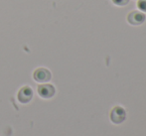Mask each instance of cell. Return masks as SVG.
<instances>
[{"instance_id":"7","label":"cell","mask_w":146,"mask_h":136,"mask_svg":"<svg viewBox=\"0 0 146 136\" xmlns=\"http://www.w3.org/2000/svg\"><path fill=\"white\" fill-rule=\"evenodd\" d=\"M113 4H115L116 6H124L129 2V0H112Z\"/></svg>"},{"instance_id":"5","label":"cell","mask_w":146,"mask_h":136,"mask_svg":"<svg viewBox=\"0 0 146 136\" xmlns=\"http://www.w3.org/2000/svg\"><path fill=\"white\" fill-rule=\"evenodd\" d=\"M127 21L131 25H140L145 21V15L140 11H131L127 16Z\"/></svg>"},{"instance_id":"3","label":"cell","mask_w":146,"mask_h":136,"mask_svg":"<svg viewBox=\"0 0 146 136\" xmlns=\"http://www.w3.org/2000/svg\"><path fill=\"white\" fill-rule=\"evenodd\" d=\"M17 98L21 103H28L33 98V90L28 86H22L17 94Z\"/></svg>"},{"instance_id":"2","label":"cell","mask_w":146,"mask_h":136,"mask_svg":"<svg viewBox=\"0 0 146 136\" xmlns=\"http://www.w3.org/2000/svg\"><path fill=\"white\" fill-rule=\"evenodd\" d=\"M38 90V94L41 96L42 98H45V100H48V98H51L54 96L55 92H56V90H55V86L51 84H40L37 88Z\"/></svg>"},{"instance_id":"1","label":"cell","mask_w":146,"mask_h":136,"mask_svg":"<svg viewBox=\"0 0 146 136\" xmlns=\"http://www.w3.org/2000/svg\"><path fill=\"white\" fill-rule=\"evenodd\" d=\"M51 78H52L51 72L46 68H38L33 73V79L37 82H40V84L49 82Z\"/></svg>"},{"instance_id":"6","label":"cell","mask_w":146,"mask_h":136,"mask_svg":"<svg viewBox=\"0 0 146 136\" xmlns=\"http://www.w3.org/2000/svg\"><path fill=\"white\" fill-rule=\"evenodd\" d=\"M137 6H138V8L141 11L146 12V0H138Z\"/></svg>"},{"instance_id":"4","label":"cell","mask_w":146,"mask_h":136,"mask_svg":"<svg viewBox=\"0 0 146 136\" xmlns=\"http://www.w3.org/2000/svg\"><path fill=\"white\" fill-rule=\"evenodd\" d=\"M125 116H126L125 110L121 106H115L110 112V119H111L112 122L116 123V124L123 122L125 119Z\"/></svg>"}]
</instances>
